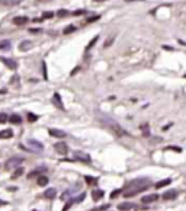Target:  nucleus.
<instances>
[{
  "instance_id": "1",
  "label": "nucleus",
  "mask_w": 186,
  "mask_h": 211,
  "mask_svg": "<svg viewBox=\"0 0 186 211\" xmlns=\"http://www.w3.org/2000/svg\"><path fill=\"white\" fill-rule=\"evenodd\" d=\"M24 162V159L22 157H12V159H9L8 162H6V168L9 169H13V168H19L20 165Z\"/></svg>"
},
{
  "instance_id": "2",
  "label": "nucleus",
  "mask_w": 186,
  "mask_h": 211,
  "mask_svg": "<svg viewBox=\"0 0 186 211\" xmlns=\"http://www.w3.org/2000/svg\"><path fill=\"white\" fill-rule=\"evenodd\" d=\"M157 200H159V195H157V194H148V195H144V197H143L141 203H144V204H151V203H156Z\"/></svg>"
},
{
  "instance_id": "3",
  "label": "nucleus",
  "mask_w": 186,
  "mask_h": 211,
  "mask_svg": "<svg viewBox=\"0 0 186 211\" xmlns=\"http://www.w3.org/2000/svg\"><path fill=\"white\" fill-rule=\"evenodd\" d=\"M109 127H111V130H112L113 133L116 134V136H127V131L124 130V128H121L118 124H113V122H112Z\"/></svg>"
},
{
  "instance_id": "4",
  "label": "nucleus",
  "mask_w": 186,
  "mask_h": 211,
  "mask_svg": "<svg viewBox=\"0 0 186 211\" xmlns=\"http://www.w3.org/2000/svg\"><path fill=\"white\" fill-rule=\"evenodd\" d=\"M28 144L32 147L33 150H36V152H41V150L44 149V146L41 144L39 141H36V140H32V138H29V140H28Z\"/></svg>"
},
{
  "instance_id": "5",
  "label": "nucleus",
  "mask_w": 186,
  "mask_h": 211,
  "mask_svg": "<svg viewBox=\"0 0 186 211\" xmlns=\"http://www.w3.org/2000/svg\"><path fill=\"white\" fill-rule=\"evenodd\" d=\"M74 156H76V159H77V160H81V162H86V163L90 162V156H89V154H86V153L76 152V153H74Z\"/></svg>"
},
{
  "instance_id": "6",
  "label": "nucleus",
  "mask_w": 186,
  "mask_h": 211,
  "mask_svg": "<svg viewBox=\"0 0 186 211\" xmlns=\"http://www.w3.org/2000/svg\"><path fill=\"white\" fill-rule=\"evenodd\" d=\"M55 150L60 154H67V152H68V147H67V144H65V143H57V144H55Z\"/></svg>"
},
{
  "instance_id": "7",
  "label": "nucleus",
  "mask_w": 186,
  "mask_h": 211,
  "mask_svg": "<svg viewBox=\"0 0 186 211\" xmlns=\"http://www.w3.org/2000/svg\"><path fill=\"white\" fill-rule=\"evenodd\" d=\"M178 197V191H175V189H172V191H166L164 194H163V200H175Z\"/></svg>"
},
{
  "instance_id": "8",
  "label": "nucleus",
  "mask_w": 186,
  "mask_h": 211,
  "mask_svg": "<svg viewBox=\"0 0 186 211\" xmlns=\"http://www.w3.org/2000/svg\"><path fill=\"white\" fill-rule=\"evenodd\" d=\"M49 134L52 137H57V138H64L65 137V133L63 130H57V128H51L49 130Z\"/></svg>"
},
{
  "instance_id": "9",
  "label": "nucleus",
  "mask_w": 186,
  "mask_h": 211,
  "mask_svg": "<svg viewBox=\"0 0 186 211\" xmlns=\"http://www.w3.org/2000/svg\"><path fill=\"white\" fill-rule=\"evenodd\" d=\"M131 208H134V204L132 203H121L118 205V210L121 211H130Z\"/></svg>"
},
{
  "instance_id": "10",
  "label": "nucleus",
  "mask_w": 186,
  "mask_h": 211,
  "mask_svg": "<svg viewBox=\"0 0 186 211\" xmlns=\"http://www.w3.org/2000/svg\"><path fill=\"white\" fill-rule=\"evenodd\" d=\"M52 101H54L55 106H58L60 109H64V105H63V102H61V96H60L58 93H54V98H52Z\"/></svg>"
},
{
  "instance_id": "11",
  "label": "nucleus",
  "mask_w": 186,
  "mask_h": 211,
  "mask_svg": "<svg viewBox=\"0 0 186 211\" xmlns=\"http://www.w3.org/2000/svg\"><path fill=\"white\" fill-rule=\"evenodd\" d=\"M102 197H103V191H100V189L92 191V198H93V201H99Z\"/></svg>"
},
{
  "instance_id": "12",
  "label": "nucleus",
  "mask_w": 186,
  "mask_h": 211,
  "mask_svg": "<svg viewBox=\"0 0 186 211\" xmlns=\"http://www.w3.org/2000/svg\"><path fill=\"white\" fill-rule=\"evenodd\" d=\"M0 60H2V61H3L5 64L8 66L9 69H16V63H15L13 60H9V58H5V57H2Z\"/></svg>"
},
{
  "instance_id": "13",
  "label": "nucleus",
  "mask_w": 186,
  "mask_h": 211,
  "mask_svg": "<svg viewBox=\"0 0 186 211\" xmlns=\"http://www.w3.org/2000/svg\"><path fill=\"white\" fill-rule=\"evenodd\" d=\"M172 184V179H163V181H160V182H157L156 184V188L157 189H160V188H163V187H167V185H170Z\"/></svg>"
},
{
  "instance_id": "14",
  "label": "nucleus",
  "mask_w": 186,
  "mask_h": 211,
  "mask_svg": "<svg viewBox=\"0 0 186 211\" xmlns=\"http://www.w3.org/2000/svg\"><path fill=\"white\" fill-rule=\"evenodd\" d=\"M45 198H48V200H52V198H55V195H57V192H55V189L54 188H49V189H47L45 191Z\"/></svg>"
},
{
  "instance_id": "15",
  "label": "nucleus",
  "mask_w": 186,
  "mask_h": 211,
  "mask_svg": "<svg viewBox=\"0 0 186 211\" xmlns=\"http://www.w3.org/2000/svg\"><path fill=\"white\" fill-rule=\"evenodd\" d=\"M32 48V42L31 41H25V42H22L20 45H19V50L20 51H26V50H31Z\"/></svg>"
},
{
  "instance_id": "16",
  "label": "nucleus",
  "mask_w": 186,
  "mask_h": 211,
  "mask_svg": "<svg viewBox=\"0 0 186 211\" xmlns=\"http://www.w3.org/2000/svg\"><path fill=\"white\" fill-rule=\"evenodd\" d=\"M12 137H13V131L12 130L0 131V138H12Z\"/></svg>"
},
{
  "instance_id": "17",
  "label": "nucleus",
  "mask_w": 186,
  "mask_h": 211,
  "mask_svg": "<svg viewBox=\"0 0 186 211\" xmlns=\"http://www.w3.org/2000/svg\"><path fill=\"white\" fill-rule=\"evenodd\" d=\"M13 22H15V25H25L26 22H28V19L25 16H17L13 19Z\"/></svg>"
},
{
  "instance_id": "18",
  "label": "nucleus",
  "mask_w": 186,
  "mask_h": 211,
  "mask_svg": "<svg viewBox=\"0 0 186 211\" xmlns=\"http://www.w3.org/2000/svg\"><path fill=\"white\" fill-rule=\"evenodd\" d=\"M36 182H38L39 187H45V185L48 184V178H47V176H38Z\"/></svg>"
},
{
  "instance_id": "19",
  "label": "nucleus",
  "mask_w": 186,
  "mask_h": 211,
  "mask_svg": "<svg viewBox=\"0 0 186 211\" xmlns=\"http://www.w3.org/2000/svg\"><path fill=\"white\" fill-rule=\"evenodd\" d=\"M9 121L12 122V124H20V121H22V118L19 117L17 114H13L10 118H9Z\"/></svg>"
},
{
  "instance_id": "20",
  "label": "nucleus",
  "mask_w": 186,
  "mask_h": 211,
  "mask_svg": "<svg viewBox=\"0 0 186 211\" xmlns=\"http://www.w3.org/2000/svg\"><path fill=\"white\" fill-rule=\"evenodd\" d=\"M9 48H10V41L8 40L0 41V50H9Z\"/></svg>"
},
{
  "instance_id": "21",
  "label": "nucleus",
  "mask_w": 186,
  "mask_h": 211,
  "mask_svg": "<svg viewBox=\"0 0 186 211\" xmlns=\"http://www.w3.org/2000/svg\"><path fill=\"white\" fill-rule=\"evenodd\" d=\"M22 173H24V168H16V171L12 173V178L16 179V178H19V176H20Z\"/></svg>"
},
{
  "instance_id": "22",
  "label": "nucleus",
  "mask_w": 186,
  "mask_h": 211,
  "mask_svg": "<svg viewBox=\"0 0 186 211\" xmlns=\"http://www.w3.org/2000/svg\"><path fill=\"white\" fill-rule=\"evenodd\" d=\"M44 171H45V168H41V169H36V171L31 172V173H29V175H28V178H29V179H32L33 176H38V175H39L41 172H44Z\"/></svg>"
},
{
  "instance_id": "23",
  "label": "nucleus",
  "mask_w": 186,
  "mask_h": 211,
  "mask_svg": "<svg viewBox=\"0 0 186 211\" xmlns=\"http://www.w3.org/2000/svg\"><path fill=\"white\" fill-rule=\"evenodd\" d=\"M74 29H76V28H74L73 25H70V26H67V28L64 29V34H70V32H73Z\"/></svg>"
},
{
  "instance_id": "24",
  "label": "nucleus",
  "mask_w": 186,
  "mask_h": 211,
  "mask_svg": "<svg viewBox=\"0 0 186 211\" xmlns=\"http://www.w3.org/2000/svg\"><path fill=\"white\" fill-rule=\"evenodd\" d=\"M28 120H29L31 122H33V121H36V120H38V117H36V115H33V114H28Z\"/></svg>"
},
{
  "instance_id": "25",
  "label": "nucleus",
  "mask_w": 186,
  "mask_h": 211,
  "mask_svg": "<svg viewBox=\"0 0 186 211\" xmlns=\"http://www.w3.org/2000/svg\"><path fill=\"white\" fill-rule=\"evenodd\" d=\"M83 200H84V194L79 195V197H77V198H74L73 201H74V203H80V201H83Z\"/></svg>"
},
{
  "instance_id": "26",
  "label": "nucleus",
  "mask_w": 186,
  "mask_h": 211,
  "mask_svg": "<svg viewBox=\"0 0 186 211\" xmlns=\"http://www.w3.org/2000/svg\"><path fill=\"white\" fill-rule=\"evenodd\" d=\"M8 121V115L6 114H0V122H6Z\"/></svg>"
},
{
  "instance_id": "27",
  "label": "nucleus",
  "mask_w": 186,
  "mask_h": 211,
  "mask_svg": "<svg viewBox=\"0 0 186 211\" xmlns=\"http://www.w3.org/2000/svg\"><path fill=\"white\" fill-rule=\"evenodd\" d=\"M119 192H121V189H115L112 194H111V198H115L116 195H119Z\"/></svg>"
},
{
  "instance_id": "28",
  "label": "nucleus",
  "mask_w": 186,
  "mask_h": 211,
  "mask_svg": "<svg viewBox=\"0 0 186 211\" xmlns=\"http://www.w3.org/2000/svg\"><path fill=\"white\" fill-rule=\"evenodd\" d=\"M42 16L45 18V19H49V18H52V13H51V12H45Z\"/></svg>"
},
{
  "instance_id": "29",
  "label": "nucleus",
  "mask_w": 186,
  "mask_h": 211,
  "mask_svg": "<svg viewBox=\"0 0 186 211\" xmlns=\"http://www.w3.org/2000/svg\"><path fill=\"white\" fill-rule=\"evenodd\" d=\"M96 41H97V37H96V38H93V40L90 41V44H89V45H87V50H89L90 47H93V45H95V42H96Z\"/></svg>"
},
{
  "instance_id": "30",
  "label": "nucleus",
  "mask_w": 186,
  "mask_h": 211,
  "mask_svg": "<svg viewBox=\"0 0 186 211\" xmlns=\"http://www.w3.org/2000/svg\"><path fill=\"white\" fill-rule=\"evenodd\" d=\"M57 15H58V16H65V15H67V10H60Z\"/></svg>"
},
{
  "instance_id": "31",
  "label": "nucleus",
  "mask_w": 186,
  "mask_h": 211,
  "mask_svg": "<svg viewBox=\"0 0 186 211\" xmlns=\"http://www.w3.org/2000/svg\"><path fill=\"white\" fill-rule=\"evenodd\" d=\"M86 182H87V184H92V182H95V181H93V178H90V176H86Z\"/></svg>"
},
{
  "instance_id": "32",
  "label": "nucleus",
  "mask_w": 186,
  "mask_h": 211,
  "mask_svg": "<svg viewBox=\"0 0 186 211\" xmlns=\"http://www.w3.org/2000/svg\"><path fill=\"white\" fill-rule=\"evenodd\" d=\"M97 19H99V16H93V18H90L87 22H95V21H97Z\"/></svg>"
},
{
  "instance_id": "33",
  "label": "nucleus",
  "mask_w": 186,
  "mask_h": 211,
  "mask_svg": "<svg viewBox=\"0 0 186 211\" xmlns=\"http://www.w3.org/2000/svg\"><path fill=\"white\" fill-rule=\"evenodd\" d=\"M84 13V10H77V12H74V15H83Z\"/></svg>"
},
{
  "instance_id": "34",
  "label": "nucleus",
  "mask_w": 186,
  "mask_h": 211,
  "mask_svg": "<svg viewBox=\"0 0 186 211\" xmlns=\"http://www.w3.org/2000/svg\"><path fill=\"white\" fill-rule=\"evenodd\" d=\"M6 204H8V203H5L3 200H0V207H2V205H6Z\"/></svg>"
},
{
  "instance_id": "35",
  "label": "nucleus",
  "mask_w": 186,
  "mask_h": 211,
  "mask_svg": "<svg viewBox=\"0 0 186 211\" xmlns=\"http://www.w3.org/2000/svg\"><path fill=\"white\" fill-rule=\"evenodd\" d=\"M31 32H32V34H36V32H39V29H31Z\"/></svg>"
},
{
  "instance_id": "36",
  "label": "nucleus",
  "mask_w": 186,
  "mask_h": 211,
  "mask_svg": "<svg viewBox=\"0 0 186 211\" xmlns=\"http://www.w3.org/2000/svg\"><path fill=\"white\" fill-rule=\"evenodd\" d=\"M96 2H103V0H96Z\"/></svg>"
}]
</instances>
